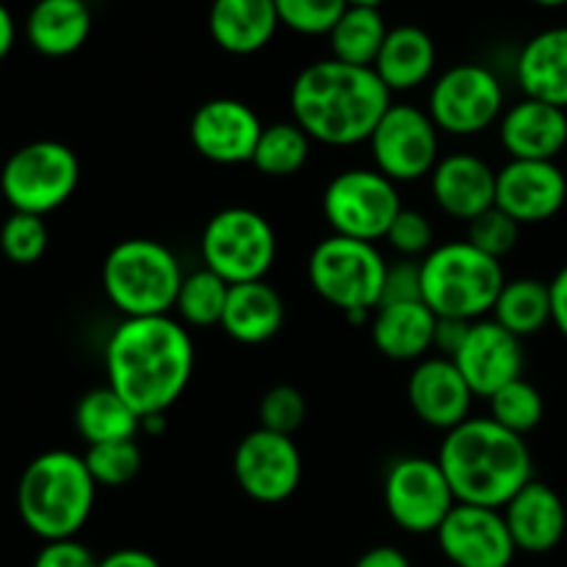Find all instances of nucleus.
<instances>
[{
  "label": "nucleus",
  "mask_w": 567,
  "mask_h": 567,
  "mask_svg": "<svg viewBox=\"0 0 567 567\" xmlns=\"http://www.w3.org/2000/svg\"><path fill=\"white\" fill-rule=\"evenodd\" d=\"M194 363L192 330L172 313L122 319L105 343V385L147 419L166 413L183 396Z\"/></svg>",
  "instance_id": "1"
},
{
  "label": "nucleus",
  "mask_w": 567,
  "mask_h": 567,
  "mask_svg": "<svg viewBox=\"0 0 567 567\" xmlns=\"http://www.w3.org/2000/svg\"><path fill=\"white\" fill-rule=\"evenodd\" d=\"M393 94L371 66L319 59L297 72L288 92L291 116L313 142L354 147L369 142Z\"/></svg>",
  "instance_id": "2"
},
{
  "label": "nucleus",
  "mask_w": 567,
  "mask_h": 567,
  "mask_svg": "<svg viewBox=\"0 0 567 567\" xmlns=\"http://www.w3.org/2000/svg\"><path fill=\"white\" fill-rule=\"evenodd\" d=\"M435 460L457 504L504 509L520 487L535 480L526 437L504 430L491 415H471L449 430Z\"/></svg>",
  "instance_id": "3"
},
{
  "label": "nucleus",
  "mask_w": 567,
  "mask_h": 567,
  "mask_svg": "<svg viewBox=\"0 0 567 567\" xmlns=\"http://www.w3.org/2000/svg\"><path fill=\"white\" fill-rule=\"evenodd\" d=\"M94 485L83 454L53 449L22 471L17 482V513L39 540H75L78 532L92 518Z\"/></svg>",
  "instance_id": "4"
},
{
  "label": "nucleus",
  "mask_w": 567,
  "mask_h": 567,
  "mask_svg": "<svg viewBox=\"0 0 567 567\" xmlns=\"http://www.w3.org/2000/svg\"><path fill=\"white\" fill-rule=\"evenodd\" d=\"M507 275L471 241L437 244L421 260V299L437 319L480 321L493 313Z\"/></svg>",
  "instance_id": "5"
},
{
  "label": "nucleus",
  "mask_w": 567,
  "mask_h": 567,
  "mask_svg": "<svg viewBox=\"0 0 567 567\" xmlns=\"http://www.w3.org/2000/svg\"><path fill=\"white\" fill-rule=\"evenodd\" d=\"M183 277L177 255L155 238H125L103 260V291L122 319L169 316Z\"/></svg>",
  "instance_id": "6"
},
{
  "label": "nucleus",
  "mask_w": 567,
  "mask_h": 567,
  "mask_svg": "<svg viewBox=\"0 0 567 567\" xmlns=\"http://www.w3.org/2000/svg\"><path fill=\"white\" fill-rule=\"evenodd\" d=\"M388 260L377 244L327 236L308 258V280L327 305L341 310L352 324H369L382 299Z\"/></svg>",
  "instance_id": "7"
},
{
  "label": "nucleus",
  "mask_w": 567,
  "mask_h": 567,
  "mask_svg": "<svg viewBox=\"0 0 567 567\" xmlns=\"http://www.w3.org/2000/svg\"><path fill=\"white\" fill-rule=\"evenodd\" d=\"M203 266L227 286L266 280L277 258V233L255 208L230 205L205 221L199 236Z\"/></svg>",
  "instance_id": "8"
},
{
  "label": "nucleus",
  "mask_w": 567,
  "mask_h": 567,
  "mask_svg": "<svg viewBox=\"0 0 567 567\" xmlns=\"http://www.w3.org/2000/svg\"><path fill=\"white\" fill-rule=\"evenodd\" d=\"M81 161L66 144L53 138L22 144L0 166V194L11 210L48 216L75 194Z\"/></svg>",
  "instance_id": "9"
},
{
  "label": "nucleus",
  "mask_w": 567,
  "mask_h": 567,
  "mask_svg": "<svg viewBox=\"0 0 567 567\" xmlns=\"http://www.w3.org/2000/svg\"><path fill=\"white\" fill-rule=\"evenodd\" d=\"M402 208L399 186L374 166L338 172L321 194V214L332 236L358 238L369 244L388 236Z\"/></svg>",
  "instance_id": "10"
},
{
  "label": "nucleus",
  "mask_w": 567,
  "mask_h": 567,
  "mask_svg": "<svg viewBox=\"0 0 567 567\" xmlns=\"http://www.w3.org/2000/svg\"><path fill=\"white\" fill-rule=\"evenodd\" d=\"M426 114L449 136H480L504 114V86L485 64H454L432 81Z\"/></svg>",
  "instance_id": "11"
},
{
  "label": "nucleus",
  "mask_w": 567,
  "mask_h": 567,
  "mask_svg": "<svg viewBox=\"0 0 567 567\" xmlns=\"http://www.w3.org/2000/svg\"><path fill=\"white\" fill-rule=\"evenodd\" d=\"M382 502L393 524L408 535H435L457 507L441 463L419 454L393 460L382 482Z\"/></svg>",
  "instance_id": "12"
},
{
  "label": "nucleus",
  "mask_w": 567,
  "mask_h": 567,
  "mask_svg": "<svg viewBox=\"0 0 567 567\" xmlns=\"http://www.w3.org/2000/svg\"><path fill=\"white\" fill-rule=\"evenodd\" d=\"M369 150L374 169L388 181L396 186L415 183L430 177L441 161V131L426 109L413 103H391L371 133Z\"/></svg>",
  "instance_id": "13"
},
{
  "label": "nucleus",
  "mask_w": 567,
  "mask_h": 567,
  "mask_svg": "<svg viewBox=\"0 0 567 567\" xmlns=\"http://www.w3.org/2000/svg\"><path fill=\"white\" fill-rule=\"evenodd\" d=\"M238 487L258 504H282L302 482V454L293 437L252 430L233 454Z\"/></svg>",
  "instance_id": "14"
},
{
  "label": "nucleus",
  "mask_w": 567,
  "mask_h": 567,
  "mask_svg": "<svg viewBox=\"0 0 567 567\" xmlns=\"http://www.w3.org/2000/svg\"><path fill=\"white\" fill-rule=\"evenodd\" d=\"M264 127L258 111L244 100L214 97L194 111L188 122V138L192 147L210 164H252Z\"/></svg>",
  "instance_id": "15"
},
{
  "label": "nucleus",
  "mask_w": 567,
  "mask_h": 567,
  "mask_svg": "<svg viewBox=\"0 0 567 567\" xmlns=\"http://www.w3.org/2000/svg\"><path fill=\"white\" fill-rule=\"evenodd\" d=\"M435 537L454 567H509L518 554L502 509L457 504Z\"/></svg>",
  "instance_id": "16"
},
{
  "label": "nucleus",
  "mask_w": 567,
  "mask_h": 567,
  "mask_svg": "<svg viewBox=\"0 0 567 567\" xmlns=\"http://www.w3.org/2000/svg\"><path fill=\"white\" fill-rule=\"evenodd\" d=\"M567 203V177L557 161H507L496 169V208L520 227L554 219Z\"/></svg>",
  "instance_id": "17"
},
{
  "label": "nucleus",
  "mask_w": 567,
  "mask_h": 567,
  "mask_svg": "<svg viewBox=\"0 0 567 567\" xmlns=\"http://www.w3.org/2000/svg\"><path fill=\"white\" fill-rule=\"evenodd\" d=\"M452 360L474 396L491 399L504 385L524 377V341L487 316L471 324L463 347Z\"/></svg>",
  "instance_id": "18"
},
{
  "label": "nucleus",
  "mask_w": 567,
  "mask_h": 567,
  "mask_svg": "<svg viewBox=\"0 0 567 567\" xmlns=\"http://www.w3.org/2000/svg\"><path fill=\"white\" fill-rule=\"evenodd\" d=\"M474 391L463 380L454 360L424 358L408 377V404L421 424L449 432L471 419Z\"/></svg>",
  "instance_id": "19"
},
{
  "label": "nucleus",
  "mask_w": 567,
  "mask_h": 567,
  "mask_svg": "<svg viewBox=\"0 0 567 567\" xmlns=\"http://www.w3.org/2000/svg\"><path fill=\"white\" fill-rule=\"evenodd\" d=\"M437 208L457 221H474L496 205V169L474 153L441 155L430 175Z\"/></svg>",
  "instance_id": "20"
},
{
  "label": "nucleus",
  "mask_w": 567,
  "mask_h": 567,
  "mask_svg": "<svg viewBox=\"0 0 567 567\" xmlns=\"http://www.w3.org/2000/svg\"><path fill=\"white\" fill-rule=\"evenodd\" d=\"M498 142L509 161H557L567 147V111L524 97L504 109Z\"/></svg>",
  "instance_id": "21"
},
{
  "label": "nucleus",
  "mask_w": 567,
  "mask_h": 567,
  "mask_svg": "<svg viewBox=\"0 0 567 567\" xmlns=\"http://www.w3.org/2000/svg\"><path fill=\"white\" fill-rule=\"evenodd\" d=\"M513 543L524 554H548L563 543L567 509L559 493L540 480L520 487L502 509Z\"/></svg>",
  "instance_id": "22"
},
{
  "label": "nucleus",
  "mask_w": 567,
  "mask_h": 567,
  "mask_svg": "<svg viewBox=\"0 0 567 567\" xmlns=\"http://www.w3.org/2000/svg\"><path fill=\"white\" fill-rule=\"evenodd\" d=\"M437 316L424 299L415 302L377 305L371 313L369 332L377 352L396 363H419L435 349Z\"/></svg>",
  "instance_id": "23"
},
{
  "label": "nucleus",
  "mask_w": 567,
  "mask_h": 567,
  "mask_svg": "<svg viewBox=\"0 0 567 567\" xmlns=\"http://www.w3.org/2000/svg\"><path fill=\"white\" fill-rule=\"evenodd\" d=\"M515 81L524 97L567 111V25L546 28L520 48Z\"/></svg>",
  "instance_id": "24"
},
{
  "label": "nucleus",
  "mask_w": 567,
  "mask_h": 567,
  "mask_svg": "<svg viewBox=\"0 0 567 567\" xmlns=\"http://www.w3.org/2000/svg\"><path fill=\"white\" fill-rule=\"evenodd\" d=\"M280 28L275 0H214L208 33L216 48L230 55L260 53Z\"/></svg>",
  "instance_id": "25"
},
{
  "label": "nucleus",
  "mask_w": 567,
  "mask_h": 567,
  "mask_svg": "<svg viewBox=\"0 0 567 567\" xmlns=\"http://www.w3.org/2000/svg\"><path fill=\"white\" fill-rule=\"evenodd\" d=\"M437 66V48L430 31L421 25H396L388 31L385 44L374 61V72L388 92H413L424 86Z\"/></svg>",
  "instance_id": "26"
},
{
  "label": "nucleus",
  "mask_w": 567,
  "mask_h": 567,
  "mask_svg": "<svg viewBox=\"0 0 567 567\" xmlns=\"http://www.w3.org/2000/svg\"><path fill=\"white\" fill-rule=\"evenodd\" d=\"M92 9L86 0H37L25 17V39L39 55L66 59L86 44Z\"/></svg>",
  "instance_id": "27"
},
{
  "label": "nucleus",
  "mask_w": 567,
  "mask_h": 567,
  "mask_svg": "<svg viewBox=\"0 0 567 567\" xmlns=\"http://www.w3.org/2000/svg\"><path fill=\"white\" fill-rule=\"evenodd\" d=\"M286 324V302L271 282L255 280L230 286L221 330L236 343L258 347L271 341Z\"/></svg>",
  "instance_id": "28"
},
{
  "label": "nucleus",
  "mask_w": 567,
  "mask_h": 567,
  "mask_svg": "<svg viewBox=\"0 0 567 567\" xmlns=\"http://www.w3.org/2000/svg\"><path fill=\"white\" fill-rule=\"evenodd\" d=\"M75 430L86 446L116 441H136L142 432V415L109 385L92 388L75 408Z\"/></svg>",
  "instance_id": "29"
},
{
  "label": "nucleus",
  "mask_w": 567,
  "mask_h": 567,
  "mask_svg": "<svg viewBox=\"0 0 567 567\" xmlns=\"http://www.w3.org/2000/svg\"><path fill=\"white\" fill-rule=\"evenodd\" d=\"M493 321L513 332L515 338H529L551 324V288L537 277H515L504 282L496 305H493Z\"/></svg>",
  "instance_id": "30"
},
{
  "label": "nucleus",
  "mask_w": 567,
  "mask_h": 567,
  "mask_svg": "<svg viewBox=\"0 0 567 567\" xmlns=\"http://www.w3.org/2000/svg\"><path fill=\"white\" fill-rule=\"evenodd\" d=\"M391 28L385 25V17L374 6H352L343 11L341 20L336 22L327 42H330V59L343 61L352 66H371L380 55L382 44Z\"/></svg>",
  "instance_id": "31"
},
{
  "label": "nucleus",
  "mask_w": 567,
  "mask_h": 567,
  "mask_svg": "<svg viewBox=\"0 0 567 567\" xmlns=\"http://www.w3.org/2000/svg\"><path fill=\"white\" fill-rule=\"evenodd\" d=\"M313 150V138L302 131L293 120L271 122L264 127L255 147L252 166L266 177H293L305 169Z\"/></svg>",
  "instance_id": "32"
},
{
  "label": "nucleus",
  "mask_w": 567,
  "mask_h": 567,
  "mask_svg": "<svg viewBox=\"0 0 567 567\" xmlns=\"http://www.w3.org/2000/svg\"><path fill=\"white\" fill-rule=\"evenodd\" d=\"M227 293H230V286L205 266L197 271H188L183 277L181 293H177L175 302L177 321H183L188 330H208V327L221 324Z\"/></svg>",
  "instance_id": "33"
},
{
  "label": "nucleus",
  "mask_w": 567,
  "mask_h": 567,
  "mask_svg": "<svg viewBox=\"0 0 567 567\" xmlns=\"http://www.w3.org/2000/svg\"><path fill=\"white\" fill-rule=\"evenodd\" d=\"M491 419L496 424H502L504 430L515 432V435L526 437L532 430H537L546 413V404H543V393L537 391L532 382H526L524 377L509 385H504L502 391L493 393L491 399Z\"/></svg>",
  "instance_id": "34"
},
{
  "label": "nucleus",
  "mask_w": 567,
  "mask_h": 567,
  "mask_svg": "<svg viewBox=\"0 0 567 567\" xmlns=\"http://www.w3.org/2000/svg\"><path fill=\"white\" fill-rule=\"evenodd\" d=\"M86 468L97 487H125L142 471V449L136 441H116L86 446Z\"/></svg>",
  "instance_id": "35"
},
{
  "label": "nucleus",
  "mask_w": 567,
  "mask_h": 567,
  "mask_svg": "<svg viewBox=\"0 0 567 567\" xmlns=\"http://www.w3.org/2000/svg\"><path fill=\"white\" fill-rule=\"evenodd\" d=\"M50 233L44 216L11 210L0 225V252L14 266H33L48 252Z\"/></svg>",
  "instance_id": "36"
},
{
  "label": "nucleus",
  "mask_w": 567,
  "mask_h": 567,
  "mask_svg": "<svg viewBox=\"0 0 567 567\" xmlns=\"http://www.w3.org/2000/svg\"><path fill=\"white\" fill-rule=\"evenodd\" d=\"M280 25L299 37H327L349 9V0H275Z\"/></svg>",
  "instance_id": "37"
},
{
  "label": "nucleus",
  "mask_w": 567,
  "mask_h": 567,
  "mask_svg": "<svg viewBox=\"0 0 567 567\" xmlns=\"http://www.w3.org/2000/svg\"><path fill=\"white\" fill-rule=\"evenodd\" d=\"M305 415H308V402L302 391L293 385L269 388L258 404L260 430L277 432V435L293 437V432L305 424Z\"/></svg>",
  "instance_id": "38"
},
{
  "label": "nucleus",
  "mask_w": 567,
  "mask_h": 567,
  "mask_svg": "<svg viewBox=\"0 0 567 567\" xmlns=\"http://www.w3.org/2000/svg\"><path fill=\"white\" fill-rule=\"evenodd\" d=\"M518 221L493 205L491 210H485V214L476 216L474 221H468V238H465V241H471L476 249L491 255V258L504 260L515 247H518Z\"/></svg>",
  "instance_id": "39"
},
{
  "label": "nucleus",
  "mask_w": 567,
  "mask_h": 567,
  "mask_svg": "<svg viewBox=\"0 0 567 567\" xmlns=\"http://www.w3.org/2000/svg\"><path fill=\"white\" fill-rule=\"evenodd\" d=\"M385 241L399 258L424 260L435 249V227H432L430 216L421 210L402 208V214L393 219Z\"/></svg>",
  "instance_id": "40"
},
{
  "label": "nucleus",
  "mask_w": 567,
  "mask_h": 567,
  "mask_svg": "<svg viewBox=\"0 0 567 567\" xmlns=\"http://www.w3.org/2000/svg\"><path fill=\"white\" fill-rule=\"evenodd\" d=\"M415 299H421V260L399 258L396 264H388L380 305L415 302Z\"/></svg>",
  "instance_id": "41"
},
{
  "label": "nucleus",
  "mask_w": 567,
  "mask_h": 567,
  "mask_svg": "<svg viewBox=\"0 0 567 567\" xmlns=\"http://www.w3.org/2000/svg\"><path fill=\"white\" fill-rule=\"evenodd\" d=\"M33 567H100V559L78 540L44 543Z\"/></svg>",
  "instance_id": "42"
},
{
  "label": "nucleus",
  "mask_w": 567,
  "mask_h": 567,
  "mask_svg": "<svg viewBox=\"0 0 567 567\" xmlns=\"http://www.w3.org/2000/svg\"><path fill=\"white\" fill-rule=\"evenodd\" d=\"M471 324L474 321H460V319H437V330H435V352L441 358L452 360L454 354L460 352L463 347L465 336H468Z\"/></svg>",
  "instance_id": "43"
},
{
  "label": "nucleus",
  "mask_w": 567,
  "mask_h": 567,
  "mask_svg": "<svg viewBox=\"0 0 567 567\" xmlns=\"http://www.w3.org/2000/svg\"><path fill=\"white\" fill-rule=\"evenodd\" d=\"M551 288V324L557 327L559 336L567 338V264L548 282Z\"/></svg>",
  "instance_id": "44"
},
{
  "label": "nucleus",
  "mask_w": 567,
  "mask_h": 567,
  "mask_svg": "<svg viewBox=\"0 0 567 567\" xmlns=\"http://www.w3.org/2000/svg\"><path fill=\"white\" fill-rule=\"evenodd\" d=\"M352 567H413V563L396 546H374L360 554Z\"/></svg>",
  "instance_id": "45"
},
{
  "label": "nucleus",
  "mask_w": 567,
  "mask_h": 567,
  "mask_svg": "<svg viewBox=\"0 0 567 567\" xmlns=\"http://www.w3.org/2000/svg\"><path fill=\"white\" fill-rule=\"evenodd\" d=\"M100 567H161V563L144 548H116L100 559Z\"/></svg>",
  "instance_id": "46"
},
{
  "label": "nucleus",
  "mask_w": 567,
  "mask_h": 567,
  "mask_svg": "<svg viewBox=\"0 0 567 567\" xmlns=\"http://www.w3.org/2000/svg\"><path fill=\"white\" fill-rule=\"evenodd\" d=\"M14 42H17V22L14 17H11L9 6L0 3V61L11 53Z\"/></svg>",
  "instance_id": "47"
},
{
  "label": "nucleus",
  "mask_w": 567,
  "mask_h": 567,
  "mask_svg": "<svg viewBox=\"0 0 567 567\" xmlns=\"http://www.w3.org/2000/svg\"><path fill=\"white\" fill-rule=\"evenodd\" d=\"M537 6H546V9H557V6H567V0H532Z\"/></svg>",
  "instance_id": "48"
},
{
  "label": "nucleus",
  "mask_w": 567,
  "mask_h": 567,
  "mask_svg": "<svg viewBox=\"0 0 567 567\" xmlns=\"http://www.w3.org/2000/svg\"><path fill=\"white\" fill-rule=\"evenodd\" d=\"M349 3H352V6H374V9H380L385 0H349Z\"/></svg>",
  "instance_id": "49"
}]
</instances>
